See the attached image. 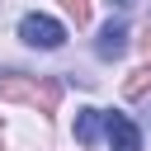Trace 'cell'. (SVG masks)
Returning <instances> with one entry per match:
<instances>
[{
    "label": "cell",
    "instance_id": "obj_1",
    "mask_svg": "<svg viewBox=\"0 0 151 151\" xmlns=\"http://www.w3.org/2000/svg\"><path fill=\"white\" fill-rule=\"evenodd\" d=\"M0 99H14V104H33L38 113H52L61 104V85L47 80V76H24V71H9L0 76Z\"/></svg>",
    "mask_w": 151,
    "mask_h": 151
},
{
    "label": "cell",
    "instance_id": "obj_2",
    "mask_svg": "<svg viewBox=\"0 0 151 151\" xmlns=\"http://www.w3.org/2000/svg\"><path fill=\"white\" fill-rule=\"evenodd\" d=\"M19 38H24L28 47L52 52V47H61V42H66V28H61L52 14H24V19H19Z\"/></svg>",
    "mask_w": 151,
    "mask_h": 151
},
{
    "label": "cell",
    "instance_id": "obj_3",
    "mask_svg": "<svg viewBox=\"0 0 151 151\" xmlns=\"http://www.w3.org/2000/svg\"><path fill=\"white\" fill-rule=\"evenodd\" d=\"M104 132H109V146L113 151H142V132L127 113H104Z\"/></svg>",
    "mask_w": 151,
    "mask_h": 151
},
{
    "label": "cell",
    "instance_id": "obj_4",
    "mask_svg": "<svg viewBox=\"0 0 151 151\" xmlns=\"http://www.w3.org/2000/svg\"><path fill=\"white\" fill-rule=\"evenodd\" d=\"M123 52H127V24H123V19H109L104 33H99V57L113 61V57H123Z\"/></svg>",
    "mask_w": 151,
    "mask_h": 151
},
{
    "label": "cell",
    "instance_id": "obj_5",
    "mask_svg": "<svg viewBox=\"0 0 151 151\" xmlns=\"http://www.w3.org/2000/svg\"><path fill=\"white\" fill-rule=\"evenodd\" d=\"M99 127H104V113H99V109H80V118H76V142L90 146V142L99 137Z\"/></svg>",
    "mask_w": 151,
    "mask_h": 151
},
{
    "label": "cell",
    "instance_id": "obj_6",
    "mask_svg": "<svg viewBox=\"0 0 151 151\" xmlns=\"http://www.w3.org/2000/svg\"><path fill=\"white\" fill-rule=\"evenodd\" d=\"M123 90H127V99H142V94L151 90V66H142V71H132V80H127Z\"/></svg>",
    "mask_w": 151,
    "mask_h": 151
},
{
    "label": "cell",
    "instance_id": "obj_7",
    "mask_svg": "<svg viewBox=\"0 0 151 151\" xmlns=\"http://www.w3.org/2000/svg\"><path fill=\"white\" fill-rule=\"evenodd\" d=\"M61 5H66V14L76 19V28H85V24H90V0H61Z\"/></svg>",
    "mask_w": 151,
    "mask_h": 151
}]
</instances>
